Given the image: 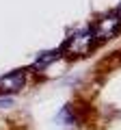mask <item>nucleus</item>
Listing matches in <instances>:
<instances>
[{"instance_id": "f03ea898", "label": "nucleus", "mask_w": 121, "mask_h": 130, "mask_svg": "<svg viewBox=\"0 0 121 130\" xmlns=\"http://www.w3.org/2000/svg\"><path fill=\"white\" fill-rule=\"evenodd\" d=\"M91 32H93V37H95L97 43L110 41V39H115L121 32V20L117 18L115 13L99 15V18L95 20V24L91 26Z\"/></svg>"}, {"instance_id": "39448f33", "label": "nucleus", "mask_w": 121, "mask_h": 130, "mask_svg": "<svg viewBox=\"0 0 121 130\" xmlns=\"http://www.w3.org/2000/svg\"><path fill=\"white\" fill-rule=\"evenodd\" d=\"M74 104H65V106L58 111V117H56V121H61V124H65V126H71L76 124V119H78V115L74 113Z\"/></svg>"}, {"instance_id": "f257e3e1", "label": "nucleus", "mask_w": 121, "mask_h": 130, "mask_svg": "<svg viewBox=\"0 0 121 130\" xmlns=\"http://www.w3.org/2000/svg\"><path fill=\"white\" fill-rule=\"evenodd\" d=\"M97 46L93 32H91V26H84V28H78L65 39V43L61 46L63 54L69 56V59H84L93 52V48Z\"/></svg>"}, {"instance_id": "20e7f679", "label": "nucleus", "mask_w": 121, "mask_h": 130, "mask_svg": "<svg viewBox=\"0 0 121 130\" xmlns=\"http://www.w3.org/2000/svg\"><path fill=\"white\" fill-rule=\"evenodd\" d=\"M61 59H65V54H63V50L61 48H56V50H46L43 54H39L37 59L33 61V65H30V72H48L52 67V65H56Z\"/></svg>"}, {"instance_id": "7ed1b4c3", "label": "nucleus", "mask_w": 121, "mask_h": 130, "mask_svg": "<svg viewBox=\"0 0 121 130\" xmlns=\"http://www.w3.org/2000/svg\"><path fill=\"white\" fill-rule=\"evenodd\" d=\"M28 72L30 70L19 67V70H13L9 74H2L0 76V95H15V93H19L26 87Z\"/></svg>"}, {"instance_id": "0eeeda50", "label": "nucleus", "mask_w": 121, "mask_h": 130, "mask_svg": "<svg viewBox=\"0 0 121 130\" xmlns=\"http://www.w3.org/2000/svg\"><path fill=\"white\" fill-rule=\"evenodd\" d=\"M112 13H115V15H117V18H119V20H121V2H119V5H117V7H115V11H112Z\"/></svg>"}, {"instance_id": "423d86ee", "label": "nucleus", "mask_w": 121, "mask_h": 130, "mask_svg": "<svg viewBox=\"0 0 121 130\" xmlns=\"http://www.w3.org/2000/svg\"><path fill=\"white\" fill-rule=\"evenodd\" d=\"M15 104V98L13 95H0V108H9Z\"/></svg>"}]
</instances>
